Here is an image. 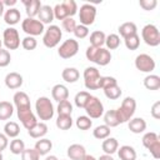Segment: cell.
<instances>
[{
  "instance_id": "6da1fadb",
  "label": "cell",
  "mask_w": 160,
  "mask_h": 160,
  "mask_svg": "<svg viewBox=\"0 0 160 160\" xmlns=\"http://www.w3.org/2000/svg\"><path fill=\"white\" fill-rule=\"evenodd\" d=\"M85 58L89 61L95 62L96 65L106 66L108 64H110L112 56H111V52L106 48H94L89 45L85 50Z\"/></svg>"
},
{
  "instance_id": "7a4b0ae2",
  "label": "cell",
  "mask_w": 160,
  "mask_h": 160,
  "mask_svg": "<svg viewBox=\"0 0 160 160\" xmlns=\"http://www.w3.org/2000/svg\"><path fill=\"white\" fill-rule=\"evenodd\" d=\"M35 111L38 118L45 122L54 118L55 108L52 105V101L48 96H40L35 101Z\"/></svg>"
},
{
  "instance_id": "3957f363",
  "label": "cell",
  "mask_w": 160,
  "mask_h": 160,
  "mask_svg": "<svg viewBox=\"0 0 160 160\" xmlns=\"http://www.w3.org/2000/svg\"><path fill=\"white\" fill-rule=\"evenodd\" d=\"M54 18L56 20H64L66 18H72L78 12V4L74 0H65L56 4L54 8Z\"/></svg>"
},
{
  "instance_id": "277c9868",
  "label": "cell",
  "mask_w": 160,
  "mask_h": 160,
  "mask_svg": "<svg viewBox=\"0 0 160 160\" xmlns=\"http://www.w3.org/2000/svg\"><path fill=\"white\" fill-rule=\"evenodd\" d=\"M120 124L128 122L131 118H134L135 110H136V100L131 96H126L122 101L119 109H115Z\"/></svg>"
},
{
  "instance_id": "5b68a950",
  "label": "cell",
  "mask_w": 160,
  "mask_h": 160,
  "mask_svg": "<svg viewBox=\"0 0 160 160\" xmlns=\"http://www.w3.org/2000/svg\"><path fill=\"white\" fill-rule=\"evenodd\" d=\"M141 142H142L144 148L148 149V151L151 154V156L154 159H156V160L160 159V138L156 132H154V131L145 132L141 139Z\"/></svg>"
},
{
  "instance_id": "8992f818",
  "label": "cell",
  "mask_w": 160,
  "mask_h": 160,
  "mask_svg": "<svg viewBox=\"0 0 160 160\" xmlns=\"http://www.w3.org/2000/svg\"><path fill=\"white\" fill-rule=\"evenodd\" d=\"M62 38V31L58 25H49L42 35V44L48 49H52L60 44V40Z\"/></svg>"
},
{
  "instance_id": "52a82bcc",
  "label": "cell",
  "mask_w": 160,
  "mask_h": 160,
  "mask_svg": "<svg viewBox=\"0 0 160 160\" xmlns=\"http://www.w3.org/2000/svg\"><path fill=\"white\" fill-rule=\"evenodd\" d=\"M141 39L144 42L151 48L160 45V31L156 25L154 24H146L141 29Z\"/></svg>"
},
{
  "instance_id": "ba28073f",
  "label": "cell",
  "mask_w": 160,
  "mask_h": 160,
  "mask_svg": "<svg viewBox=\"0 0 160 160\" xmlns=\"http://www.w3.org/2000/svg\"><path fill=\"white\" fill-rule=\"evenodd\" d=\"M21 29L28 36H34L35 38V36H39V35L44 34L45 25L35 18H26L21 21Z\"/></svg>"
},
{
  "instance_id": "9c48e42d",
  "label": "cell",
  "mask_w": 160,
  "mask_h": 160,
  "mask_svg": "<svg viewBox=\"0 0 160 160\" xmlns=\"http://www.w3.org/2000/svg\"><path fill=\"white\" fill-rule=\"evenodd\" d=\"M2 45L5 46L6 50H16L21 45L20 41V35L18 29L15 28H6L2 31Z\"/></svg>"
},
{
  "instance_id": "30bf717a",
  "label": "cell",
  "mask_w": 160,
  "mask_h": 160,
  "mask_svg": "<svg viewBox=\"0 0 160 160\" xmlns=\"http://www.w3.org/2000/svg\"><path fill=\"white\" fill-rule=\"evenodd\" d=\"M84 85L88 90H98L100 89V79L101 75L95 66H88L84 70Z\"/></svg>"
},
{
  "instance_id": "8fae6325",
  "label": "cell",
  "mask_w": 160,
  "mask_h": 160,
  "mask_svg": "<svg viewBox=\"0 0 160 160\" xmlns=\"http://www.w3.org/2000/svg\"><path fill=\"white\" fill-rule=\"evenodd\" d=\"M16 115H18V119L20 120L21 125L29 130L31 129L36 122H38V119H36V115L32 112L31 110V105L30 106H22V108H18L16 109Z\"/></svg>"
},
{
  "instance_id": "7c38bea8",
  "label": "cell",
  "mask_w": 160,
  "mask_h": 160,
  "mask_svg": "<svg viewBox=\"0 0 160 160\" xmlns=\"http://www.w3.org/2000/svg\"><path fill=\"white\" fill-rule=\"evenodd\" d=\"M79 10V20H80V24L81 25H85V26H90L95 22V18H96V8L92 5V4H82L80 6Z\"/></svg>"
},
{
  "instance_id": "4fadbf2b",
  "label": "cell",
  "mask_w": 160,
  "mask_h": 160,
  "mask_svg": "<svg viewBox=\"0 0 160 160\" xmlns=\"http://www.w3.org/2000/svg\"><path fill=\"white\" fill-rule=\"evenodd\" d=\"M134 64H135V68L140 72H146V74H150L151 71H154L155 70V66H156L154 58L150 56L149 54H145V52L139 54L135 58Z\"/></svg>"
},
{
  "instance_id": "5bb4252c",
  "label": "cell",
  "mask_w": 160,
  "mask_h": 160,
  "mask_svg": "<svg viewBox=\"0 0 160 160\" xmlns=\"http://www.w3.org/2000/svg\"><path fill=\"white\" fill-rule=\"evenodd\" d=\"M79 51V42L75 39L65 40L58 49V55L61 59H70L74 58Z\"/></svg>"
},
{
  "instance_id": "9a60e30c",
  "label": "cell",
  "mask_w": 160,
  "mask_h": 160,
  "mask_svg": "<svg viewBox=\"0 0 160 160\" xmlns=\"http://www.w3.org/2000/svg\"><path fill=\"white\" fill-rule=\"evenodd\" d=\"M84 109L90 119H99L104 115V104L96 96H91Z\"/></svg>"
},
{
  "instance_id": "2e32d148",
  "label": "cell",
  "mask_w": 160,
  "mask_h": 160,
  "mask_svg": "<svg viewBox=\"0 0 160 160\" xmlns=\"http://www.w3.org/2000/svg\"><path fill=\"white\" fill-rule=\"evenodd\" d=\"M4 82H5V86L10 90H16V89H20L22 86V82H24V78L21 74L16 72V71H11V72H8L5 79H4Z\"/></svg>"
},
{
  "instance_id": "e0dca14e",
  "label": "cell",
  "mask_w": 160,
  "mask_h": 160,
  "mask_svg": "<svg viewBox=\"0 0 160 160\" xmlns=\"http://www.w3.org/2000/svg\"><path fill=\"white\" fill-rule=\"evenodd\" d=\"M51 98L52 100L60 102L69 99V89L62 84H56L51 88Z\"/></svg>"
},
{
  "instance_id": "ac0fdd59",
  "label": "cell",
  "mask_w": 160,
  "mask_h": 160,
  "mask_svg": "<svg viewBox=\"0 0 160 160\" xmlns=\"http://www.w3.org/2000/svg\"><path fill=\"white\" fill-rule=\"evenodd\" d=\"M21 2L25 6V12L28 15V18H35L38 16L40 8L42 6L40 0H21Z\"/></svg>"
},
{
  "instance_id": "d6986e66",
  "label": "cell",
  "mask_w": 160,
  "mask_h": 160,
  "mask_svg": "<svg viewBox=\"0 0 160 160\" xmlns=\"http://www.w3.org/2000/svg\"><path fill=\"white\" fill-rule=\"evenodd\" d=\"M66 154L70 160H81L86 154V149L81 144H71L68 148Z\"/></svg>"
},
{
  "instance_id": "ffe728a7",
  "label": "cell",
  "mask_w": 160,
  "mask_h": 160,
  "mask_svg": "<svg viewBox=\"0 0 160 160\" xmlns=\"http://www.w3.org/2000/svg\"><path fill=\"white\" fill-rule=\"evenodd\" d=\"M21 20V14L20 10H18L16 8H10L8 10H5L4 12V21L10 25L11 28H14V25H16L18 22H20Z\"/></svg>"
},
{
  "instance_id": "44dd1931",
  "label": "cell",
  "mask_w": 160,
  "mask_h": 160,
  "mask_svg": "<svg viewBox=\"0 0 160 160\" xmlns=\"http://www.w3.org/2000/svg\"><path fill=\"white\" fill-rule=\"evenodd\" d=\"M54 10L50 5H42L40 8V11L38 14V20H40L44 25L45 24H49L51 25V22L54 21Z\"/></svg>"
},
{
  "instance_id": "7402d4cb",
  "label": "cell",
  "mask_w": 160,
  "mask_h": 160,
  "mask_svg": "<svg viewBox=\"0 0 160 160\" xmlns=\"http://www.w3.org/2000/svg\"><path fill=\"white\" fill-rule=\"evenodd\" d=\"M128 128L132 134H141L146 130V121L142 118H131L128 121Z\"/></svg>"
},
{
  "instance_id": "603a6c76",
  "label": "cell",
  "mask_w": 160,
  "mask_h": 160,
  "mask_svg": "<svg viewBox=\"0 0 160 160\" xmlns=\"http://www.w3.org/2000/svg\"><path fill=\"white\" fill-rule=\"evenodd\" d=\"M28 134L32 139H41L48 134V125L44 121H38L31 129L28 130Z\"/></svg>"
},
{
  "instance_id": "cb8c5ba5",
  "label": "cell",
  "mask_w": 160,
  "mask_h": 160,
  "mask_svg": "<svg viewBox=\"0 0 160 160\" xmlns=\"http://www.w3.org/2000/svg\"><path fill=\"white\" fill-rule=\"evenodd\" d=\"M119 34L122 39L125 38H129V36H132L135 34H138V26L135 22L132 21H126V22H122L120 26H119Z\"/></svg>"
},
{
  "instance_id": "d4e9b609",
  "label": "cell",
  "mask_w": 160,
  "mask_h": 160,
  "mask_svg": "<svg viewBox=\"0 0 160 160\" xmlns=\"http://www.w3.org/2000/svg\"><path fill=\"white\" fill-rule=\"evenodd\" d=\"M34 149L38 151V154L40 156H44V155H48L50 152V150L52 149V142L50 139H46V138H41L39 139L36 142H35V146Z\"/></svg>"
},
{
  "instance_id": "484cf974",
  "label": "cell",
  "mask_w": 160,
  "mask_h": 160,
  "mask_svg": "<svg viewBox=\"0 0 160 160\" xmlns=\"http://www.w3.org/2000/svg\"><path fill=\"white\" fill-rule=\"evenodd\" d=\"M118 156L120 160H136V150L130 145H122L118 149Z\"/></svg>"
},
{
  "instance_id": "4316f807",
  "label": "cell",
  "mask_w": 160,
  "mask_h": 160,
  "mask_svg": "<svg viewBox=\"0 0 160 160\" xmlns=\"http://www.w3.org/2000/svg\"><path fill=\"white\" fill-rule=\"evenodd\" d=\"M61 78L64 81L69 82V84H74L79 80L80 78V72L76 68H72V66H69V68H65L62 71H61Z\"/></svg>"
},
{
  "instance_id": "83f0119b",
  "label": "cell",
  "mask_w": 160,
  "mask_h": 160,
  "mask_svg": "<svg viewBox=\"0 0 160 160\" xmlns=\"http://www.w3.org/2000/svg\"><path fill=\"white\" fill-rule=\"evenodd\" d=\"M101 149H102V151H104L105 154L112 155V154H115V152L118 151V149H119V141H118L115 138L109 136V138L104 139V141H102V144H101Z\"/></svg>"
},
{
  "instance_id": "f1b7e54d",
  "label": "cell",
  "mask_w": 160,
  "mask_h": 160,
  "mask_svg": "<svg viewBox=\"0 0 160 160\" xmlns=\"http://www.w3.org/2000/svg\"><path fill=\"white\" fill-rule=\"evenodd\" d=\"M142 84H144L145 89H148V90H151V91L159 90L160 89V76L155 75V74H149L144 78Z\"/></svg>"
},
{
  "instance_id": "f546056e",
  "label": "cell",
  "mask_w": 160,
  "mask_h": 160,
  "mask_svg": "<svg viewBox=\"0 0 160 160\" xmlns=\"http://www.w3.org/2000/svg\"><path fill=\"white\" fill-rule=\"evenodd\" d=\"M105 32L101 31V30H95L90 34V38H89V41H90V46H94V48H102V45L105 44Z\"/></svg>"
},
{
  "instance_id": "4dcf8cb0",
  "label": "cell",
  "mask_w": 160,
  "mask_h": 160,
  "mask_svg": "<svg viewBox=\"0 0 160 160\" xmlns=\"http://www.w3.org/2000/svg\"><path fill=\"white\" fill-rule=\"evenodd\" d=\"M12 101L15 108H22V106H30V98L25 91H16L12 96Z\"/></svg>"
},
{
  "instance_id": "1f68e13d",
  "label": "cell",
  "mask_w": 160,
  "mask_h": 160,
  "mask_svg": "<svg viewBox=\"0 0 160 160\" xmlns=\"http://www.w3.org/2000/svg\"><path fill=\"white\" fill-rule=\"evenodd\" d=\"M104 124L106 126H109L110 129L116 128L118 125H120V121H119V118H118V114H116L115 109L108 110V111L104 112Z\"/></svg>"
},
{
  "instance_id": "d6a6232c",
  "label": "cell",
  "mask_w": 160,
  "mask_h": 160,
  "mask_svg": "<svg viewBox=\"0 0 160 160\" xmlns=\"http://www.w3.org/2000/svg\"><path fill=\"white\" fill-rule=\"evenodd\" d=\"M4 134L10 138V139H15L20 135V126L16 121H8L4 125Z\"/></svg>"
},
{
  "instance_id": "836d02e7",
  "label": "cell",
  "mask_w": 160,
  "mask_h": 160,
  "mask_svg": "<svg viewBox=\"0 0 160 160\" xmlns=\"http://www.w3.org/2000/svg\"><path fill=\"white\" fill-rule=\"evenodd\" d=\"M74 124V120L71 118V115H58L55 125L58 129L60 130H69Z\"/></svg>"
},
{
  "instance_id": "e575fe53",
  "label": "cell",
  "mask_w": 160,
  "mask_h": 160,
  "mask_svg": "<svg viewBox=\"0 0 160 160\" xmlns=\"http://www.w3.org/2000/svg\"><path fill=\"white\" fill-rule=\"evenodd\" d=\"M14 114V105L10 101H0V120H9Z\"/></svg>"
},
{
  "instance_id": "d590c367",
  "label": "cell",
  "mask_w": 160,
  "mask_h": 160,
  "mask_svg": "<svg viewBox=\"0 0 160 160\" xmlns=\"http://www.w3.org/2000/svg\"><path fill=\"white\" fill-rule=\"evenodd\" d=\"M91 96H92V95H91L89 91H79V92L75 95V98H74V104H75L79 109H84Z\"/></svg>"
},
{
  "instance_id": "8d00e7d4",
  "label": "cell",
  "mask_w": 160,
  "mask_h": 160,
  "mask_svg": "<svg viewBox=\"0 0 160 160\" xmlns=\"http://www.w3.org/2000/svg\"><path fill=\"white\" fill-rule=\"evenodd\" d=\"M110 132H111L110 128L106 126L105 124H102V125H98L92 130V136L95 139H98V140H104V139H106V138L110 136Z\"/></svg>"
},
{
  "instance_id": "74e56055",
  "label": "cell",
  "mask_w": 160,
  "mask_h": 160,
  "mask_svg": "<svg viewBox=\"0 0 160 160\" xmlns=\"http://www.w3.org/2000/svg\"><path fill=\"white\" fill-rule=\"evenodd\" d=\"M120 36L118 35V34H109V35H106V38H105V46H106V49L110 51V50H115V49H118L119 46H120Z\"/></svg>"
},
{
  "instance_id": "f35d334b",
  "label": "cell",
  "mask_w": 160,
  "mask_h": 160,
  "mask_svg": "<svg viewBox=\"0 0 160 160\" xmlns=\"http://www.w3.org/2000/svg\"><path fill=\"white\" fill-rule=\"evenodd\" d=\"M9 148H10V152L11 154H14V155H21L22 151L25 150V144H24V141L21 139L15 138V139H12L10 141Z\"/></svg>"
},
{
  "instance_id": "ab89813d",
  "label": "cell",
  "mask_w": 160,
  "mask_h": 160,
  "mask_svg": "<svg viewBox=\"0 0 160 160\" xmlns=\"http://www.w3.org/2000/svg\"><path fill=\"white\" fill-rule=\"evenodd\" d=\"M75 125L79 130H89L92 126V120L88 115H80L76 118Z\"/></svg>"
},
{
  "instance_id": "60d3db41",
  "label": "cell",
  "mask_w": 160,
  "mask_h": 160,
  "mask_svg": "<svg viewBox=\"0 0 160 160\" xmlns=\"http://www.w3.org/2000/svg\"><path fill=\"white\" fill-rule=\"evenodd\" d=\"M56 111H58V115H71L72 114V104L69 100L60 101V102H58Z\"/></svg>"
},
{
  "instance_id": "b9f144b4",
  "label": "cell",
  "mask_w": 160,
  "mask_h": 160,
  "mask_svg": "<svg viewBox=\"0 0 160 160\" xmlns=\"http://www.w3.org/2000/svg\"><path fill=\"white\" fill-rule=\"evenodd\" d=\"M104 94H105V96L109 100H118L121 96L122 91H121V88L119 85H114V86H110V88L105 89L104 90Z\"/></svg>"
},
{
  "instance_id": "7bdbcfd3",
  "label": "cell",
  "mask_w": 160,
  "mask_h": 160,
  "mask_svg": "<svg viewBox=\"0 0 160 160\" xmlns=\"http://www.w3.org/2000/svg\"><path fill=\"white\" fill-rule=\"evenodd\" d=\"M124 44L126 46L128 50H136L139 46H140V36L138 34L132 35V36H129V38H125L124 39Z\"/></svg>"
},
{
  "instance_id": "ee69618b",
  "label": "cell",
  "mask_w": 160,
  "mask_h": 160,
  "mask_svg": "<svg viewBox=\"0 0 160 160\" xmlns=\"http://www.w3.org/2000/svg\"><path fill=\"white\" fill-rule=\"evenodd\" d=\"M21 46L25 49V50H35L36 46H38V40L34 38V36H25L22 40H21Z\"/></svg>"
},
{
  "instance_id": "f6af8a7d",
  "label": "cell",
  "mask_w": 160,
  "mask_h": 160,
  "mask_svg": "<svg viewBox=\"0 0 160 160\" xmlns=\"http://www.w3.org/2000/svg\"><path fill=\"white\" fill-rule=\"evenodd\" d=\"M89 28L88 26H85V25H81V24H79V25H76V28H75V30H74V35H75V38L76 39H85V38H88L89 36Z\"/></svg>"
},
{
  "instance_id": "bcb514c9",
  "label": "cell",
  "mask_w": 160,
  "mask_h": 160,
  "mask_svg": "<svg viewBox=\"0 0 160 160\" xmlns=\"http://www.w3.org/2000/svg\"><path fill=\"white\" fill-rule=\"evenodd\" d=\"M21 160H40V155L38 154V151L32 148V149H26L22 151L21 154Z\"/></svg>"
},
{
  "instance_id": "7dc6e473",
  "label": "cell",
  "mask_w": 160,
  "mask_h": 160,
  "mask_svg": "<svg viewBox=\"0 0 160 160\" xmlns=\"http://www.w3.org/2000/svg\"><path fill=\"white\" fill-rule=\"evenodd\" d=\"M114 85H118V80L114 78V76H101L100 79V89L105 90L110 86H114Z\"/></svg>"
},
{
  "instance_id": "c3c4849f",
  "label": "cell",
  "mask_w": 160,
  "mask_h": 160,
  "mask_svg": "<svg viewBox=\"0 0 160 160\" xmlns=\"http://www.w3.org/2000/svg\"><path fill=\"white\" fill-rule=\"evenodd\" d=\"M76 21L74 20V18H66L61 21V26L66 32H74L75 28H76Z\"/></svg>"
},
{
  "instance_id": "681fc988",
  "label": "cell",
  "mask_w": 160,
  "mask_h": 160,
  "mask_svg": "<svg viewBox=\"0 0 160 160\" xmlns=\"http://www.w3.org/2000/svg\"><path fill=\"white\" fill-rule=\"evenodd\" d=\"M11 61V55L9 50L1 49L0 50V68H6Z\"/></svg>"
},
{
  "instance_id": "f907efd6",
  "label": "cell",
  "mask_w": 160,
  "mask_h": 160,
  "mask_svg": "<svg viewBox=\"0 0 160 160\" xmlns=\"http://www.w3.org/2000/svg\"><path fill=\"white\" fill-rule=\"evenodd\" d=\"M140 8H142L146 11H151L158 6V1L156 0H140L139 1Z\"/></svg>"
},
{
  "instance_id": "816d5d0a",
  "label": "cell",
  "mask_w": 160,
  "mask_h": 160,
  "mask_svg": "<svg viewBox=\"0 0 160 160\" xmlns=\"http://www.w3.org/2000/svg\"><path fill=\"white\" fill-rule=\"evenodd\" d=\"M150 114L155 120L160 119V101H155L150 109Z\"/></svg>"
},
{
  "instance_id": "f5cc1de1",
  "label": "cell",
  "mask_w": 160,
  "mask_h": 160,
  "mask_svg": "<svg viewBox=\"0 0 160 160\" xmlns=\"http://www.w3.org/2000/svg\"><path fill=\"white\" fill-rule=\"evenodd\" d=\"M8 146H9V138L4 132H0V152H2Z\"/></svg>"
},
{
  "instance_id": "db71d44e",
  "label": "cell",
  "mask_w": 160,
  "mask_h": 160,
  "mask_svg": "<svg viewBox=\"0 0 160 160\" xmlns=\"http://www.w3.org/2000/svg\"><path fill=\"white\" fill-rule=\"evenodd\" d=\"M16 0H2V4H4V6H9V9L10 8H14L15 5H16Z\"/></svg>"
},
{
  "instance_id": "11a10c76",
  "label": "cell",
  "mask_w": 160,
  "mask_h": 160,
  "mask_svg": "<svg viewBox=\"0 0 160 160\" xmlns=\"http://www.w3.org/2000/svg\"><path fill=\"white\" fill-rule=\"evenodd\" d=\"M98 160H114V158H112V155H108V154H104V155L99 156V159H98Z\"/></svg>"
},
{
  "instance_id": "9f6ffc18",
  "label": "cell",
  "mask_w": 160,
  "mask_h": 160,
  "mask_svg": "<svg viewBox=\"0 0 160 160\" xmlns=\"http://www.w3.org/2000/svg\"><path fill=\"white\" fill-rule=\"evenodd\" d=\"M81 160H98L94 155H90V154H85V156L81 159Z\"/></svg>"
},
{
  "instance_id": "6f0895ef",
  "label": "cell",
  "mask_w": 160,
  "mask_h": 160,
  "mask_svg": "<svg viewBox=\"0 0 160 160\" xmlns=\"http://www.w3.org/2000/svg\"><path fill=\"white\" fill-rule=\"evenodd\" d=\"M4 12H5V6L2 4V0H0V18L4 16Z\"/></svg>"
},
{
  "instance_id": "680465c9",
  "label": "cell",
  "mask_w": 160,
  "mask_h": 160,
  "mask_svg": "<svg viewBox=\"0 0 160 160\" xmlns=\"http://www.w3.org/2000/svg\"><path fill=\"white\" fill-rule=\"evenodd\" d=\"M45 160H59V159H58V156H55V155H48V156L45 158Z\"/></svg>"
},
{
  "instance_id": "91938a15",
  "label": "cell",
  "mask_w": 160,
  "mask_h": 160,
  "mask_svg": "<svg viewBox=\"0 0 160 160\" xmlns=\"http://www.w3.org/2000/svg\"><path fill=\"white\" fill-rule=\"evenodd\" d=\"M2 49V39H0V50Z\"/></svg>"
},
{
  "instance_id": "94428289",
  "label": "cell",
  "mask_w": 160,
  "mask_h": 160,
  "mask_svg": "<svg viewBox=\"0 0 160 160\" xmlns=\"http://www.w3.org/2000/svg\"><path fill=\"white\" fill-rule=\"evenodd\" d=\"M0 160H4V156H2V152H0Z\"/></svg>"
},
{
  "instance_id": "6125c7cd",
  "label": "cell",
  "mask_w": 160,
  "mask_h": 160,
  "mask_svg": "<svg viewBox=\"0 0 160 160\" xmlns=\"http://www.w3.org/2000/svg\"><path fill=\"white\" fill-rule=\"evenodd\" d=\"M62 160H65V159H62Z\"/></svg>"
}]
</instances>
